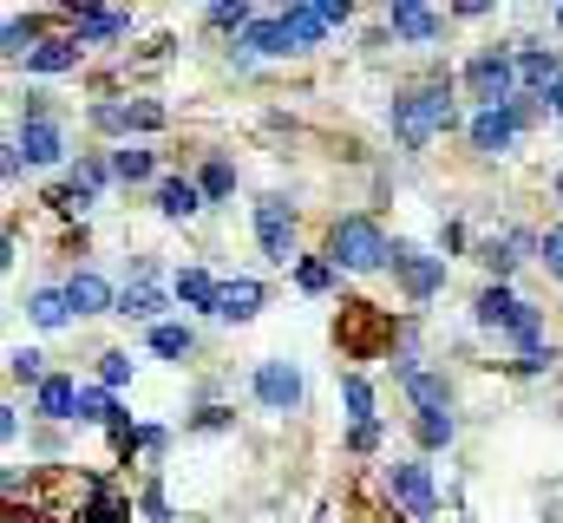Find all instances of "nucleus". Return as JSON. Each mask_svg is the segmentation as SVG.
<instances>
[{
  "label": "nucleus",
  "instance_id": "obj_1",
  "mask_svg": "<svg viewBox=\"0 0 563 523\" xmlns=\"http://www.w3.org/2000/svg\"><path fill=\"white\" fill-rule=\"evenodd\" d=\"M387 125H394V137H400L407 151H426L439 131L459 125V105H452V79H426V86H407V92H394V105H387Z\"/></svg>",
  "mask_w": 563,
  "mask_h": 523
},
{
  "label": "nucleus",
  "instance_id": "obj_2",
  "mask_svg": "<svg viewBox=\"0 0 563 523\" xmlns=\"http://www.w3.org/2000/svg\"><path fill=\"white\" fill-rule=\"evenodd\" d=\"M328 262L341 275H374V268H394V243L374 216H334L328 223Z\"/></svg>",
  "mask_w": 563,
  "mask_h": 523
},
{
  "label": "nucleus",
  "instance_id": "obj_3",
  "mask_svg": "<svg viewBox=\"0 0 563 523\" xmlns=\"http://www.w3.org/2000/svg\"><path fill=\"white\" fill-rule=\"evenodd\" d=\"M459 79H465V92L478 99V112L525 99V92H518V53H505V46H485V53H472Z\"/></svg>",
  "mask_w": 563,
  "mask_h": 523
},
{
  "label": "nucleus",
  "instance_id": "obj_4",
  "mask_svg": "<svg viewBox=\"0 0 563 523\" xmlns=\"http://www.w3.org/2000/svg\"><path fill=\"white\" fill-rule=\"evenodd\" d=\"M531 119H538V105L531 99H511V105H492V112H472V151H485V157H505L525 131H531Z\"/></svg>",
  "mask_w": 563,
  "mask_h": 523
},
{
  "label": "nucleus",
  "instance_id": "obj_5",
  "mask_svg": "<svg viewBox=\"0 0 563 523\" xmlns=\"http://www.w3.org/2000/svg\"><path fill=\"white\" fill-rule=\"evenodd\" d=\"M387 498L407 511L413 523H432L439 518V491H432V471H426L420 458H400V465H387Z\"/></svg>",
  "mask_w": 563,
  "mask_h": 523
},
{
  "label": "nucleus",
  "instance_id": "obj_6",
  "mask_svg": "<svg viewBox=\"0 0 563 523\" xmlns=\"http://www.w3.org/2000/svg\"><path fill=\"white\" fill-rule=\"evenodd\" d=\"M86 119H92V131H106V137H132V131H164L170 125L157 99H99Z\"/></svg>",
  "mask_w": 563,
  "mask_h": 523
},
{
  "label": "nucleus",
  "instance_id": "obj_7",
  "mask_svg": "<svg viewBox=\"0 0 563 523\" xmlns=\"http://www.w3.org/2000/svg\"><path fill=\"white\" fill-rule=\"evenodd\" d=\"M256 243H263V256L276 262V268H288L295 256V203L288 197H263L256 203Z\"/></svg>",
  "mask_w": 563,
  "mask_h": 523
},
{
  "label": "nucleus",
  "instance_id": "obj_8",
  "mask_svg": "<svg viewBox=\"0 0 563 523\" xmlns=\"http://www.w3.org/2000/svg\"><path fill=\"white\" fill-rule=\"evenodd\" d=\"M394 281L407 301H432L445 288V256H426L413 243H394Z\"/></svg>",
  "mask_w": 563,
  "mask_h": 523
},
{
  "label": "nucleus",
  "instance_id": "obj_9",
  "mask_svg": "<svg viewBox=\"0 0 563 523\" xmlns=\"http://www.w3.org/2000/svg\"><path fill=\"white\" fill-rule=\"evenodd\" d=\"M250 387H256L263 412H301V374H295V360H263L250 374Z\"/></svg>",
  "mask_w": 563,
  "mask_h": 523
},
{
  "label": "nucleus",
  "instance_id": "obj_10",
  "mask_svg": "<svg viewBox=\"0 0 563 523\" xmlns=\"http://www.w3.org/2000/svg\"><path fill=\"white\" fill-rule=\"evenodd\" d=\"M164 308H170V294L157 288V262H139V281L119 288V314H125V321H151V327H164Z\"/></svg>",
  "mask_w": 563,
  "mask_h": 523
},
{
  "label": "nucleus",
  "instance_id": "obj_11",
  "mask_svg": "<svg viewBox=\"0 0 563 523\" xmlns=\"http://www.w3.org/2000/svg\"><path fill=\"white\" fill-rule=\"evenodd\" d=\"M511 53H518V92L525 99H544L551 86H563L558 46H511Z\"/></svg>",
  "mask_w": 563,
  "mask_h": 523
},
{
  "label": "nucleus",
  "instance_id": "obj_12",
  "mask_svg": "<svg viewBox=\"0 0 563 523\" xmlns=\"http://www.w3.org/2000/svg\"><path fill=\"white\" fill-rule=\"evenodd\" d=\"M13 151L26 164H66V131H59V119H20Z\"/></svg>",
  "mask_w": 563,
  "mask_h": 523
},
{
  "label": "nucleus",
  "instance_id": "obj_13",
  "mask_svg": "<svg viewBox=\"0 0 563 523\" xmlns=\"http://www.w3.org/2000/svg\"><path fill=\"white\" fill-rule=\"evenodd\" d=\"M66 301H73V314H119V294H112V281L99 268H79L66 281Z\"/></svg>",
  "mask_w": 563,
  "mask_h": 523
},
{
  "label": "nucleus",
  "instance_id": "obj_14",
  "mask_svg": "<svg viewBox=\"0 0 563 523\" xmlns=\"http://www.w3.org/2000/svg\"><path fill=\"white\" fill-rule=\"evenodd\" d=\"M518 308H525V301L511 294V281H485V288H478V301H472V321H478L485 334H505Z\"/></svg>",
  "mask_w": 563,
  "mask_h": 523
},
{
  "label": "nucleus",
  "instance_id": "obj_15",
  "mask_svg": "<svg viewBox=\"0 0 563 523\" xmlns=\"http://www.w3.org/2000/svg\"><path fill=\"white\" fill-rule=\"evenodd\" d=\"M387 26H394L400 40H413V46H432V40L445 33V20H439L432 7H420V0H394V7H387Z\"/></svg>",
  "mask_w": 563,
  "mask_h": 523
},
{
  "label": "nucleus",
  "instance_id": "obj_16",
  "mask_svg": "<svg viewBox=\"0 0 563 523\" xmlns=\"http://www.w3.org/2000/svg\"><path fill=\"white\" fill-rule=\"evenodd\" d=\"M132 33V13H106V7H73V40L79 46H99V40H125Z\"/></svg>",
  "mask_w": 563,
  "mask_h": 523
},
{
  "label": "nucleus",
  "instance_id": "obj_17",
  "mask_svg": "<svg viewBox=\"0 0 563 523\" xmlns=\"http://www.w3.org/2000/svg\"><path fill=\"white\" fill-rule=\"evenodd\" d=\"M263 301H269V288L263 281H250V275H236V281H223V301H217V321H256L263 314Z\"/></svg>",
  "mask_w": 563,
  "mask_h": 523
},
{
  "label": "nucleus",
  "instance_id": "obj_18",
  "mask_svg": "<svg viewBox=\"0 0 563 523\" xmlns=\"http://www.w3.org/2000/svg\"><path fill=\"white\" fill-rule=\"evenodd\" d=\"M79 59H86V46H79L73 33H53V40L26 59V73H33V79H59V73H73Z\"/></svg>",
  "mask_w": 563,
  "mask_h": 523
},
{
  "label": "nucleus",
  "instance_id": "obj_19",
  "mask_svg": "<svg viewBox=\"0 0 563 523\" xmlns=\"http://www.w3.org/2000/svg\"><path fill=\"white\" fill-rule=\"evenodd\" d=\"M151 203H157V216H170V223H190V216L203 210V190H197V177H164Z\"/></svg>",
  "mask_w": 563,
  "mask_h": 523
},
{
  "label": "nucleus",
  "instance_id": "obj_20",
  "mask_svg": "<svg viewBox=\"0 0 563 523\" xmlns=\"http://www.w3.org/2000/svg\"><path fill=\"white\" fill-rule=\"evenodd\" d=\"M79 380H73V374H53V380H46V387L33 392V412H40V419H53V425H59V419H79Z\"/></svg>",
  "mask_w": 563,
  "mask_h": 523
},
{
  "label": "nucleus",
  "instance_id": "obj_21",
  "mask_svg": "<svg viewBox=\"0 0 563 523\" xmlns=\"http://www.w3.org/2000/svg\"><path fill=\"white\" fill-rule=\"evenodd\" d=\"M282 26H288L295 53H314V46L328 40V20H321V7H308V0H288V7H282Z\"/></svg>",
  "mask_w": 563,
  "mask_h": 523
},
{
  "label": "nucleus",
  "instance_id": "obj_22",
  "mask_svg": "<svg viewBox=\"0 0 563 523\" xmlns=\"http://www.w3.org/2000/svg\"><path fill=\"white\" fill-rule=\"evenodd\" d=\"M177 301L184 308H197V314H217V301H223V281L210 275V268H177Z\"/></svg>",
  "mask_w": 563,
  "mask_h": 523
},
{
  "label": "nucleus",
  "instance_id": "obj_23",
  "mask_svg": "<svg viewBox=\"0 0 563 523\" xmlns=\"http://www.w3.org/2000/svg\"><path fill=\"white\" fill-rule=\"evenodd\" d=\"M243 53H256V59H288L295 53V40H288V26H282V13H263L243 40H236Z\"/></svg>",
  "mask_w": 563,
  "mask_h": 523
},
{
  "label": "nucleus",
  "instance_id": "obj_24",
  "mask_svg": "<svg viewBox=\"0 0 563 523\" xmlns=\"http://www.w3.org/2000/svg\"><path fill=\"white\" fill-rule=\"evenodd\" d=\"M407 399H413L420 412H452V380L432 374V367H420V374L407 380Z\"/></svg>",
  "mask_w": 563,
  "mask_h": 523
},
{
  "label": "nucleus",
  "instance_id": "obj_25",
  "mask_svg": "<svg viewBox=\"0 0 563 523\" xmlns=\"http://www.w3.org/2000/svg\"><path fill=\"white\" fill-rule=\"evenodd\" d=\"M26 314L46 327V334H59V327H73V301H66V288H40L33 301H26Z\"/></svg>",
  "mask_w": 563,
  "mask_h": 523
},
{
  "label": "nucleus",
  "instance_id": "obj_26",
  "mask_svg": "<svg viewBox=\"0 0 563 523\" xmlns=\"http://www.w3.org/2000/svg\"><path fill=\"white\" fill-rule=\"evenodd\" d=\"M505 341H511L518 354H531V347H544V308H538V301H525V308L511 314V327H505Z\"/></svg>",
  "mask_w": 563,
  "mask_h": 523
},
{
  "label": "nucleus",
  "instance_id": "obj_27",
  "mask_svg": "<svg viewBox=\"0 0 563 523\" xmlns=\"http://www.w3.org/2000/svg\"><path fill=\"white\" fill-rule=\"evenodd\" d=\"M151 354L157 360H190L197 354V334L184 321H164V327H151Z\"/></svg>",
  "mask_w": 563,
  "mask_h": 523
},
{
  "label": "nucleus",
  "instance_id": "obj_28",
  "mask_svg": "<svg viewBox=\"0 0 563 523\" xmlns=\"http://www.w3.org/2000/svg\"><path fill=\"white\" fill-rule=\"evenodd\" d=\"M66 183H73L86 203H99V197H106V183H112V164H99V157H79V164L66 170Z\"/></svg>",
  "mask_w": 563,
  "mask_h": 523
},
{
  "label": "nucleus",
  "instance_id": "obj_29",
  "mask_svg": "<svg viewBox=\"0 0 563 523\" xmlns=\"http://www.w3.org/2000/svg\"><path fill=\"white\" fill-rule=\"evenodd\" d=\"M151 170H157V157L139 151V144H119V151H112V177H119V183H151Z\"/></svg>",
  "mask_w": 563,
  "mask_h": 523
},
{
  "label": "nucleus",
  "instance_id": "obj_30",
  "mask_svg": "<svg viewBox=\"0 0 563 523\" xmlns=\"http://www.w3.org/2000/svg\"><path fill=\"white\" fill-rule=\"evenodd\" d=\"M295 281H301L308 294H334V281H341V268H334L328 256H301V262H295Z\"/></svg>",
  "mask_w": 563,
  "mask_h": 523
},
{
  "label": "nucleus",
  "instance_id": "obj_31",
  "mask_svg": "<svg viewBox=\"0 0 563 523\" xmlns=\"http://www.w3.org/2000/svg\"><path fill=\"white\" fill-rule=\"evenodd\" d=\"M79 419H86V425H119L125 412H119L112 387H86V392H79Z\"/></svg>",
  "mask_w": 563,
  "mask_h": 523
},
{
  "label": "nucleus",
  "instance_id": "obj_32",
  "mask_svg": "<svg viewBox=\"0 0 563 523\" xmlns=\"http://www.w3.org/2000/svg\"><path fill=\"white\" fill-rule=\"evenodd\" d=\"M341 405H347L354 425H374V387L361 374H341Z\"/></svg>",
  "mask_w": 563,
  "mask_h": 523
},
{
  "label": "nucleus",
  "instance_id": "obj_33",
  "mask_svg": "<svg viewBox=\"0 0 563 523\" xmlns=\"http://www.w3.org/2000/svg\"><path fill=\"white\" fill-rule=\"evenodd\" d=\"M452 432H459V419H452V412H413V438H420L426 452L452 445Z\"/></svg>",
  "mask_w": 563,
  "mask_h": 523
},
{
  "label": "nucleus",
  "instance_id": "obj_34",
  "mask_svg": "<svg viewBox=\"0 0 563 523\" xmlns=\"http://www.w3.org/2000/svg\"><path fill=\"white\" fill-rule=\"evenodd\" d=\"M7 374H13V380H26L33 392L53 380V374H46V354H40V347H13V354H7Z\"/></svg>",
  "mask_w": 563,
  "mask_h": 523
},
{
  "label": "nucleus",
  "instance_id": "obj_35",
  "mask_svg": "<svg viewBox=\"0 0 563 523\" xmlns=\"http://www.w3.org/2000/svg\"><path fill=\"white\" fill-rule=\"evenodd\" d=\"M203 20H210V26H223V33H236V40H243V33H250V26H256V20H263V13H256V7H243V0H236V7H230V0H223V7H203Z\"/></svg>",
  "mask_w": 563,
  "mask_h": 523
},
{
  "label": "nucleus",
  "instance_id": "obj_36",
  "mask_svg": "<svg viewBox=\"0 0 563 523\" xmlns=\"http://www.w3.org/2000/svg\"><path fill=\"white\" fill-rule=\"evenodd\" d=\"M197 190H203V203H223V197L236 190V170H230L223 157H210V164L197 170Z\"/></svg>",
  "mask_w": 563,
  "mask_h": 523
},
{
  "label": "nucleus",
  "instance_id": "obj_37",
  "mask_svg": "<svg viewBox=\"0 0 563 523\" xmlns=\"http://www.w3.org/2000/svg\"><path fill=\"white\" fill-rule=\"evenodd\" d=\"M132 380V354H99V387H125Z\"/></svg>",
  "mask_w": 563,
  "mask_h": 523
},
{
  "label": "nucleus",
  "instance_id": "obj_38",
  "mask_svg": "<svg viewBox=\"0 0 563 523\" xmlns=\"http://www.w3.org/2000/svg\"><path fill=\"white\" fill-rule=\"evenodd\" d=\"M538 262H544V275H551V281H563V223H558V230H544V249H538Z\"/></svg>",
  "mask_w": 563,
  "mask_h": 523
},
{
  "label": "nucleus",
  "instance_id": "obj_39",
  "mask_svg": "<svg viewBox=\"0 0 563 523\" xmlns=\"http://www.w3.org/2000/svg\"><path fill=\"white\" fill-rule=\"evenodd\" d=\"M139 511H144V518H151V523H170V498H164V485H144Z\"/></svg>",
  "mask_w": 563,
  "mask_h": 523
},
{
  "label": "nucleus",
  "instance_id": "obj_40",
  "mask_svg": "<svg viewBox=\"0 0 563 523\" xmlns=\"http://www.w3.org/2000/svg\"><path fill=\"white\" fill-rule=\"evenodd\" d=\"M230 425V405H197V419H190V432H223Z\"/></svg>",
  "mask_w": 563,
  "mask_h": 523
},
{
  "label": "nucleus",
  "instance_id": "obj_41",
  "mask_svg": "<svg viewBox=\"0 0 563 523\" xmlns=\"http://www.w3.org/2000/svg\"><path fill=\"white\" fill-rule=\"evenodd\" d=\"M374 445H380V419H374V425H354V432H347V452H354V458H367Z\"/></svg>",
  "mask_w": 563,
  "mask_h": 523
},
{
  "label": "nucleus",
  "instance_id": "obj_42",
  "mask_svg": "<svg viewBox=\"0 0 563 523\" xmlns=\"http://www.w3.org/2000/svg\"><path fill=\"white\" fill-rule=\"evenodd\" d=\"M164 445H170L164 425H139V432H132V452H164Z\"/></svg>",
  "mask_w": 563,
  "mask_h": 523
},
{
  "label": "nucleus",
  "instance_id": "obj_43",
  "mask_svg": "<svg viewBox=\"0 0 563 523\" xmlns=\"http://www.w3.org/2000/svg\"><path fill=\"white\" fill-rule=\"evenodd\" d=\"M314 7H321V20H328V33H334V26H347V20H354V7H347V0H314Z\"/></svg>",
  "mask_w": 563,
  "mask_h": 523
},
{
  "label": "nucleus",
  "instance_id": "obj_44",
  "mask_svg": "<svg viewBox=\"0 0 563 523\" xmlns=\"http://www.w3.org/2000/svg\"><path fill=\"white\" fill-rule=\"evenodd\" d=\"M439 249H445V256L465 249V223H439Z\"/></svg>",
  "mask_w": 563,
  "mask_h": 523
},
{
  "label": "nucleus",
  "instance_id": "obj_45",
  "mask_svg": "<svg viewBox=\"0 0 563 523\" xmlns=\"http://www.w3.org/2000/svg\"><path fill=\"white\" fill-rule=\"evenodd\" d=\"M0 438H7V445L20 438V412H13V405H0Z\"/></svg>",
  "mask_w": 563,
  "mask_h": 523
},
{
  "label": "nucleus",
  "instance_id": "obj_46",
  "mask_svg": "<svg viewBox=\"0 0 563 523\" xmlns=\"http://www.w3.org/2000/svg\"><path fill=\"white\" fill-rule=\"evenodd\" d=\"M544 112H558V119H563V86H551V92H544Z\"/></svg>",
  "mask_w": 563,
  "mask_h": 523
},
{
  "label": "nucleus",
  "instance_id": "obj_47",
  "mask_svg": "<svg viewBox=\"0 0 563 523\" xmlns=\"http://www.w3.org/2000/svg\"><path fill=\"white\" fill-rule=\"evenodd\" d=\"M551 197H558V203H563V170H558V177H551Z\"/></svg>",
  "mask_w": 563,
  "mask_h": 523
},
{
  "label": "nucleus",
  "instance_id": "obj_48",
  "mask_svg": "<svg viewBox=\"0 0 563 523\" xmlns=\"http://www.w3.org/2000/svg\"><path fill=\"white\" fill-rule=\"evenodd\" d=\"M558 26H563V7H558Z\"/></svg>",
  "mask_w": 563,
  "mask_h": 523
}]
</instances>
